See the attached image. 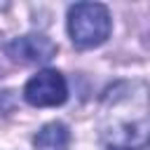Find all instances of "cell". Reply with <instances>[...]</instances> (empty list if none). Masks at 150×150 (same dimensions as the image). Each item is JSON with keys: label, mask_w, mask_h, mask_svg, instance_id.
Segmentation results:
<instances>
[{"label": "cell", "mask_w": 150, "mask_h": 150, "mask_svg": "<svg viewBox=\"0 0 150 150\" xmlns=\"http://www.w3.org/2000/svg\"><path fill=\"white\" fill-rule=\"evenodd\" d=\"M23 98L35 105V108H52L61 105L68 98V84L66 77L59 70H40L35 73L26 87H23Z\"/></svg>", "instance_id": "3"}, {"label": "cell", "mask_w": 150, "mask_h": 150, "mask_svg": "<svg viewBox=\"0 0 150 150\" xmlns=\"http://www.w3.org/2000/svg\"><path fill=\"white\" fill-rule=\"evenodd\" d=\"M98 136L105 150L150 148V87L141 80L115 82L98 103Z\"/></svg>", "instance_id": "1"}, {"label": "cell", "mask_w": 150, "mask_h": 150, "mask_svg": "<svg viewBox=\"0 0 150 150\" xmlns=\"http://www.w3.org/2000/svg\"><path fill=\"white\" fill-rule=\"evenodd\" d=\"M7 54L23 63H47L56 56V45L45 35H21L7 45Z\"/></svg>", "instance_id": "4"}, {"label": "cell", "mask_w": 150, "mask_h": 150, "mask_svg": "<svg viewBox=\"0 0 150 150\" xmlns=\"http://www.w3.org/2000/svg\"><path fill=\"white\" fill-rule=\"evenodd\" d=\"M33 145H35V150H68L70 131L63 122H49L35 134Z\"/></svg>", "instance_id": "5"}, {"label": "cell", "mask_w": 150, "mask_h": 150, "mask_svg": "<svg viewBox=\"0 0 150 150\" xmlns=\"http://www.w3.org/2000/svg\"><path fill=\"white\" fill-rule=\"evenodd\" d=\"M110 14L98 2H77L68 9V33L73 45L87 49L98 47L110 35Z\"/></svg>", "instance_id": "2"}]
</instances>
